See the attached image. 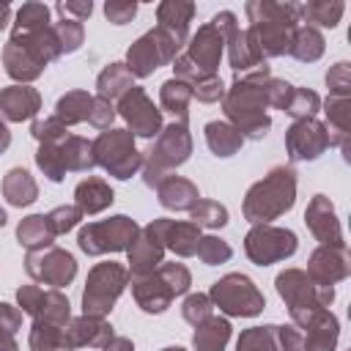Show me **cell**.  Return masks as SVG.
Wrapping results in <instances>:
<instances>
[{"instance_id":"obj_1","label":"cell","mask_w":351,"mask_h":351,"mask_svg":"<svg viewBox=\"0 0 351 351\" xmlns=\"http://www.w3.org/2000/svg\"><path fill=\"white\" fill-rule=\"evenodd\" d=\"M266 80H269V66L261 69V71H252V74H244L233 82V88L222 96V107H225V115L233 121V126L239 129L241 137H250V140H261L271 121L266 115Z\"/></svg>"},{"instance_id":"obj_2","label":"cell","mask_w":351,"mask_h":351,"mask_svg":"<svg viewBox=\"0 0 351 351\" xmlns=\"http://www.w3.org/2000/svg\"><path fill=\"white\" fill-rule=\"evenodd\" d=\"M60 44L55 38L52 25L30 30V33H11L8 44L3 47V66L8 77L19 82H30L44 74L47 63L60 58Z\"/></svg>"},{"instance_id":"obj_3","label":"cell","mask_w":351,"mask_h":351,"mask_svg":"<svg viewBox=\"0 0 351 351\" xmlns=\"http://www.w3.org/2000/svg\"><path fill=\"white\" fill-rule=\"evenodd\" d=\"M293 197H296V173L285 165L271 167L269 176H263L258 184L250 186L244 197V217L255 225H269L293 206Z\"/></svg>"},{"instance_id":"obj_4","label":"cell","mask_w":351,"mask_h":351,"mask_svg":"<svg viewBox=\"0 0 351 351\" xmlns=\"http://www.w3.org/2000/svg\"><path fill=\"white\" fill-rule=\"evenodd\" d=\"M192 154V134L186 123L173 121L156 134V143L148 151V159H143V178L148 186H156L165 176H170L173 167L184 165Z\"/></svg>"},{"instance_id":"obj_5","label":"cell","mask_w":351,"mask_h":351,"mask_svg":"<svg viewBox=\"0 0 351 351\" xmlns=\"http://www.w3.org/2000/svg\"><path fill=\"white\" fill-rule=\"evenodd\" d=\"M239 30L236 25V14L233 11H219L217 16H211V22H206L203 27H197V33L192 36V41L186 44V58L203 71V74H217L219 58L225 44L230 41V36Z\"/></svg>"},{"instance_id":"obj_6","label":"cell","mask_w":351,"mask_h":351,"mask_svg":"<svg viewBox=\"0 0 351 351\" xmlns=\"http://www.w3.org/2000/svg\"><path fill=\"white\" fill-rule=\"evenodd\" d=\"M129 282V269L115 263V261H104L96 263L85 280V291H82V310L85 315H107L112 310V304L118 302V296L123 293Z\"/></svg>"},{"instance_id":"obj_7","label":"cell","mask_w":351,"mask_h":351,"mask_svg":"<svg viewBox=\"0 0 351 351\" xmlns=\"http://www.w3.org/2000/svg\"><path fill=\"white\" fill-rule=\"evenodd\" d=\"M93 159L115 178H132L143 167V156L129 129H104L93 140Z\"/></svg>"},{"instance_id":"obj_8","label":"cell","mask_w":351,"mask_h":351,"mask_svg":"<svg viewBox=\"0 0 351 351\" xmlns=\"http://www.w3.org/2000/svg\"><path fill=\"white\" fill-rule=\"evenodd\" d=\"M274 282H277V293L288 302V310H291L293 321L313 313V310L326 307L335 299L332 285H318L315 280L307 277V271H299V269L280 271Z\"/></svg>"},{"instance_id":"obj_9","label":"cell","mask_w":351,"mask_h":351,"mask_svg":"<svg viewBox=\"0 0 351 351\" xmlns=\"http://www.w3.org/2000/svg\"><path fill=\"white\" fill-rule=\"evenodd\" d=\"M208 299L214 302V307H219L228 315H241V318H252L266 307L263 293L255 288V282L247 274H225L222 280H217L211 285Z\"/></svg>"},{"instance_id":"obj_10","label":"cell","mask_w":351,"mask_h":351,"mask_svg":"<svg viewBox=\"0 0 351 351\" xmlns=\"http://www.w3.org/2000/svg\"><path fill=\"white\" fill-rule=\"evenodd\" d=\"M137 222L118 214V217H110V219H99V222H88L80 236H77V244L82 252L88 255H104V252H121V250H129V244L134 241L137 236Z\"/></svg>"},{"instance_id":"obj_11","label":"cell","mask_w":351,"mask_h":351,"mask_svg":"<svg viewBox=\"0 0 351 351\" xmlns=\"http://www.w3.org/2000/svg\"><path fill=\"white\" fill-rule=\"evenodd\" d=\"M176 52H178V44L176 38L162 30V27H154L148 33H143L126 52V69L132 71V77H148L154 74L159 66L176 60Z\"/></svg>"},{"instance_id":"obj_12","label":"cell","mask_w":351,"mask_h":351,"mask_svg":"<svg viewBox=\"0 0 351 351\" xmlns=\"http://www.w3.org/2000/svg\"><path fill=\"white\" fill-rule=\"evenodd\" d=\"M244 252L258 266L285 261L296 252V233L277 225H255L244 239Z\"/></svg>"},{"instance_id":"obj_13","label":"cell","mask_w":351,"mask_h":351,"mask_svg":"<svg viewBox=\"0 0 351 351\" xmlns=\"http://www.w3.org/2000/svg\"><path fill=\"white\" fill-rule=\"evenodd\" d=\"M25 269L36 282L60 288V285H69L74 280L77 261H74L71 252H66L55 244H47V247H38V250H27Z\"/></svg>"},{"instance_id":"obj_14","label":"cell","mask_w":351,"mask_h":351,"mask_svg":"<svg viewBox=\"0 0 351 351\" xmlns=\"http://www.w3.org/2000/svg\"><path fill=\"white\" fill-rule=\"evenodd\" d=\"M16 302H19L22 313L33 315V321H44V324H55V326H66L71 321V304L58 288H41V285L30 282L16 291Z\"/></svg>"},{"instance_id":"obj_15","label":"cell","mask_w":351,"mask_h":351,"mask_svg":"<svg viewBox=\"0 0 351 351\" xmlns=\"http://www.w3.org/2000/svg\"><path fill=\"white\" fill-rule=\"evenodd\" d=\"M118 112L137 137H156L162 132V110L148 99L143 88L126 90L118 101Z\"/></svg>"},{"instance_id":"obj_16","label":"cell","mask_w":351,"mask_h":351,"mask_svg":"<svg viewBox=\"0 0 351 351\" xmlns=\"http://www.w3.org/2000/svg\"><path fill=\"white\" fill-rule=\"evenodd\" d=\"M332 145L329 140V132L324 123H318L315 118H302L296 121L288 134H285V148H288V156L293 162H307V159H318L326 148Z\"/></svg>"},{"instance_id":"obj_17","label":"cell","mask_w":351,"mask_h":351,"mask_svg":"<svg viewBox=\"0 0 351 351\" xmlns=\"http://www.w3.org/2000/svg\"><path fill=\"white\" fill-rule=\"evenodd\" d=\"M126 252H129L132 277H143V274L156 271V266L162 263V255H165V244H162V239L156 233V225L151 222V225L140 228Z\"/></svg>"},{"instance_id":"obj_18","label":"cell","mask_w":351,"mask_h":351,"mask_svg":"<svg viewBox=\"0 0 351 351\" xmlns=\"http://www.w3.org/2000/svg\"><path fill=\"white\" fill-rule=\"evenodd\" d=\"M304 222L310 228V233L324 244V247H346L343 244V233H340V222L335 217V208L329 203L326 195H315L304 211Z\"/></svg>"},{"instance_id":"obj_19","label":"cell","mask_w":351,"mask_h":351,"mask_svg":"<svg viewBox=\"0 0 351 351\" xmlns=\"http://www.w3.org/2000/svg\"><path fill=\"white\" fill-rule=\"evenodd\" d=\"M110 337H112V326H110L101 315H80V318L69 321V324H66V329H63L66 351L85 348V346L101 348Z\"/></svg>"},{"instance_id":"obj_20","label":"cell","mask_w":351,"mask_h":351,"mask_svg":"<svg viewBox=\"0 0 351 351\" xmlns=\"http://www.w3.org/2000/svg\"><path fill=\"white\" fill-rule=\"evenodd\" d=\"M296 324L307 332L302 337L304 340V351H332L335 348V343H337V318L326 307L296 318Z\"/></svg>"},{"instance_id":"obj_21","label":"cell","mask_w":351,"mask_h":351,"mask_svg":"<svg viewBox=\"0 0 351 351\" xmlns=\"http://www.w3.org/2000/svg\"><path fill=\"white\" fill-rule=\"evenodd\" d=\"M228 58H230V69L236 71V77L252 74L266 69V58L261 55V47L252 36V30H236L228 41Z\"/></svg>"},{"instance_id":"obj_22","label":"cell","mask_w":351,"mask_h":351,"mask_svg":"<svg viewBox=\"0 0 351 351\" xmlns=\"http://www.w3.org/2000/svg\"><path fill=\"white\" fill-rule=\"evenodd\" d=\"M307 271H310V280H315L318 285H332V282L348 277V255H346V247H324L321 244L310 255Z\"/></svg>"},{"instance_id":"obj_23","label":"cell","mask_w":351,"mask_h":351,"mask_svg":"<svg viewBox=\"0 0 351 351\" xmlns=\"http://www.w3.org/2000/svg\"><path fill=\"white\" fill-rule=\"evenodd\" d=\"M41 110V96L30 85H8L0 90V115L5 121H30Z\"/></svg>"},{"instance_id":"obj_24","label":"cell","mask_w":351,"mask_h":351,"mask_svg":"<svg viewBox=\"0 0 351 351\" xmlns=\"http://www.w3.org/2000/svg\"><path fill=\"white\" fill-rule=\"evenodd\" d=\"M154 225H156V233L167 250H173L181 258L195 255L197 241H200V228L195 222H176V219L162 217V219H154Z\"/></svg>"},{"instance_id":"obj_25","label":"cell","mask_w":351,"mask_h":351,"mask_svg":"<svg viewBox=\"0 0 351 351\" xmlns=\"http://www.w3.org/2000/svg\"><path fill=\"white\" fill-rule=\"evenodd\" d=\"M132 293H134V302L140 304V310H145V313H162L176 299L173 291L167 288V282L159 277V271L132 277Z\"/></svg>"},{"instance_id":"obj_26","label":"cell","mask_w":351,"mask_h":351,"mask_svg":"<svg viewBox=\"0 0 351 351\" xmlns=\"http://www.w3.org/2000/svg\"><path fill=\"white\" fill-rule=\"evenodd\" d=\"M154 189L159 195V203L170 211H189L200 197L197 186L184 176H165Z\"/></svg>"},{"instance_id":"obj_27","label":"cell","mask_w":351,"mask_h":351,"mask_svg":"<svg viewBox=\"0 0 351 351\" xmlns=\"http://www.w3.org/2000/svg\"><path fill=\"white\" fill-rule=\"evenodd\" d=\"M192 14H195V3H184V0H165V3H159V8H156L159 27L167 30V33L176 38L178 47L186 41Z\"/></svg>"},{"instance_id":"obj_28","label":"cell","mask_w":351,"mask_h":351,"mask_svg":"<svg viewBox=\"0 0 351 351\" xmlns=\"http://www.w3.org/2000/svg\"><path fill=\"white\" fill-rule=\"evenodd\" d=\"M112 200H115V195H112L110 184L101 181V178H96V176L82 178V181L77 184V189H74V206L82 211V217H85V214L93 217V214L104 211Z\"/></svg>"},{"instance_id":"obj_29","label":"cell","mask_w":351,"mask_h":351,"mask_svg":"<svg viewBox=\"0 0 351 351\" xmlns=\"http://www.w3.org/2000/svg\"><path fill=\"white\" fill-rule=\"evenodd\" d=\"M250 22H280L288 27L299 25V5L296 3H271V0H252L247 3Z\"/></svg>"},{"instance_id":"obj_30","label":"cell","mask_w":351,"mask_h":351,"mask_svg":"<svg viewBox=\"0 0 351 351\" xmlns=\"http://www.w3.org/2000/svg\"><path fill=\"white\" fill-rule=\"evenodd\" d=\"M3 197L11 206H30L38 197V186L25 167H11L3 178Z\"/></svg>"},{"instance_id":"obj_31","label":"cell","mask_w":351,"mask_h":351,"mask_svg":"<svg viewBox=\"0 0 351 351\" xmlns=\"http://www.w3.org/2000/svg\"><path fill=\"white\" fill-rule=\"evenodd\" d=\"M230 340V324L219 315H211L208 321L197 324L195 326V335H192V346L195 351H222Z\"/></svg>"},{"instance_id":"obj_32","label":"cell","mask_w":351,"mask_h":351,"mask_svg":"<svg viewBox=\"0 0 351 351\" xmlns=\"http://www.w3.org/2000/svg\"><path fill=\"white\" fill-rule=\"evenodd\" d=\"M90 107H93V96L88 90H69L58 99L55 104V118L63 121L66 126H74V123H82L88 121L90 115Z\"/></svg>"},{"instance_id":"obj_33","label":"cell","mask_w":351,"mask_h":351,"mask_svg":"<svg viewBox=\"0 0 351 351\" xmlns=\"http://www.w3.org/2000/svg\"><path fill=\"white\" fill-rule=\"evenodd\" d=\"M206 143H208V148L217 156H233L241 148L244 137L239 134V129L233 123H228V121H211V123H206Z\"/></svg>"},{"instance_id":"obj_34","label":"cell","mask_w":351,"mask_h":351,"mask_svg":"<svg viewBox=\"0 0 351 351\" xmlns=\"http://www.w3.org/2000/svg\"><path fill=\"white\" fill-rule=\"evenodd\" d=\"M288 52L296 58V60H304V63H313L324 55V36L304 25V27H296L291 33V44H288Z\"/></svg>"},{"instance_id":"obj_35","label":"cell","mask_w":351,"mask_h":351,"mask_svg":"<svg viewBox=\"0 0 351 351\" xmlns=\"http://www.w3.org/2000/svg\"><path fill=\"white\" fill-rule=\"evenodd\" d=\"M96 88H99V96L112 101V99H121L126 90H132V71L126 69V63H110L99 80H96Z\"/></svg>"},{"instance_id":"obj_36","label":"cell","mask_w":351,"mask_h":351,"mask_svg":"<svg viewBox=\"0 0 351 351\" xmlns=\"http://www.w3.org/2000/svg\"><path fill=\"white\" fill-rule=\"evenodd\" d=\"M16 239H19V244L27 247V250H38V247L52 244L55 233H52V228H49L47 214L25 217V219L19 222V228H16Z\"/></svg>"},{"instance_id":"obj_37","label":"cell","mask_w":351,"mask_h":351,"mask_svg":"<svg viewBox=\"0 0 351 351\" xmlns=\"http://www.w3.org/2000/svg\"><path fill=\"white\" fill-rule=\"evenodd\" d=\"M159 101L167 112H173L181 123H186V115H189V101H192V90L186 82L181 80H167L162 88H159Z\"/></svg>"},{"instance_id":"obj_38","label":"cell","mask_w":351,"mask_h":351,"mask_svg":"<svg viewBox=\"0 0 351 351\" xmlns=\"http://www.w3.org/2000/svg\"><path fill=\"white\" fill-rule=\"evenodd\" d=\"M60 151H63L66 170H71V173H85V170H90L96 165V159H93V143H88L85 137L69 134L60 143Z\"/></svg>"},{"instance_id":"obj_39","label":"cell","mask_w":351,"mask_h":351,"mask_svg":"<svg viewBox=\"0 0 351 351\" xmlns=\"http://www.w3.org/2000/svg\"><path fill=\"white\" fill-rule=\"evenodd\" d=\"M343 3L340 0H310V3H304V5H299V16H304L307 22H310V27L313 25H321V27H335L337 22H340V16H343Z\"/></svg>"},{"instance_id":"obj_40","label":"cell","mask_w":351,"mask_h":351,"mask_svg":"<svg viewBox=\"0 0 351 351\" xmlns=\"http://www.w3.org/2000/svg\"><path fill=\"white\" fill-rule=\"evenodd\" d=\"M63 329L66 326L33 321V329H30V351H66Z\"/></svg>"},{"instance_id":"obj_41","label":"cell","mask_w":351,"mask_h":351,"mask_svg":"<svg viewBox=\"0 0 351 351\" xmlns=\"http://www.w3.org/2000/svg\"><path fill=\"white\" fill-rule=\"evenodd\" d=\"M60 143H41L38 151H36V165L44 170V176L49 181H63V176H66V162H63Z\"/></svg>"},{"instance_id":"obj_42","label":"cell","mask_w":351,"mask_h":351,"mask_svg":"<svg viewBox=\"0 0 351 351\" xmlns=\"http://www.w3.org/2000/svg\"><path fill=\"white\" fill-rule=\"evenodd\" d=\"M236 351H280L277 348V326H252L241 332Z\"/></svg>"},{"instance_id":"obj_43","label":"cell","mask_w":351,"mask_h":351,"mask_svg":"<svg viewBox=\"0 0 351 351\" xmlns=\"http://www.w3.org/2000/svg\"><path fill=\"white\" fill-rule=\"evenodd\" d=\"M47 25H52L49 22V5H44V3H25L16 11V22H14L11 33H30V30H38V27H47Z\"/></svg>"},{"instance_id":"obj_44","label":"cell","mask_w":351,"mask_h":351,"mask_svg":"<svg viewBox=\"0 0 351 351\" xmlns=\"http://www.w3.org/2000/svg\"><path fill=\"white\" fill-rule=\"evenodd\" d=\"M189 217L197 228H222L228 222V208L219 206L217 200H197L189 208Z\"/></svg>"},{"instance_id":"obj_45","label":"cell","mask_w":351,"mask_h":351,"mask_svg":"<svg viewBox=\"0 0 351 351\" xmlns=\"http://www.w3.org/2000/svg\"><path fill=\"white\" fill-rule=\"evenodd\" d=\"M52 30H55V38H58V44H60V52H77V49L82 47V41H85L82 22H77V19L63 16V19H58V22L52 25Z\"/></svg>"},{"instance_id":"obj_46","label":"cell","mask_w":351,"mask_h":351,"mask_svg":"<svg viewBox=\"0 0 351 351\" xmlns=\"http://www.w3.org/2000/svg\"><path fill=\"white\" fill-rule=\"evenodd\" d=\"M195 255H197L203 263H208V266H217V263H225V261H230L233 250H230V244H228V241H222V239H217V236H200Z\"/></svg>"},{"instance_id":"obj_47","label":"cell","mask_w":351,"mask_h":351,"mask_svg":"<svg viewBox=\"0 0 351 351\" xmlns=\"http://www.w3.org/2000/svg\"><path fill=\"white\" fill-rule=\"evenodd\" d=\"M318 104H321V99H318L313 90H307V88H293L285 112L293 115L296 121H302V118H313L315 110H318Z\"/></svg>"},{"instance_id":"obj_48","label":"cell","mask_w":351,"mask_h":351,"mask_svg":"<svg viewBox=\"0 0 351 351\" xmlns=\"http://www.w3.org/2000/svg\"><path fill=\"white\" fill-rule=\"evenodd\" d=\"M189 90H192V96H197L206 104H214V101H219L225 96V85H222V80L217 74H200L197 80L189 82Z\"/></svg>"},{"instance_id":"obj_49","label":"cell","mask_w":351,"mask_h":351,"mask_svg":"<svg viewBox=\"0 0 351 351\" xmlns=\"http://www.w3.org/2000/svg\"><path fill=\"white\" fill-rule=\"evenodd\" d=\"M181 313L192 326H197V324H203V321H208L214 315V302L208 299V293H192V296L184 299Z\"/></svg>"},{"instance_id":"obj_50","label":"cell","mask_w":351,"mask_h":351,"mask_svg":"<svg viewBox=\"0 0 351 351\" xmlns=\"http://www.w3.org/2000/svg\"><path fill=\"white\" fill-rule=\"evenodd\" d=\"M30 134L38 140V143H60L66 140V123L58 121L55 115H47V118H36L33 126H30Z\"/></svg>"},{"instance_id":"obj_51","label":"cell","mask_w":351,"mask_h":351,"mask_svg":"<svg viewBox=\"0 0 351 351\" xmlns=\"http://www.w3.org/2000/svg\"><path fill=\"white\" fill-rule=\"evenodd\" d=\"M156 271H159V277L167 282V288L173 291V296H178V293H184L186 288H189V282H192V277H189V269L184 266V263H159L156 266Z\"/></svg>"},{"instance_id":"obj_52","label":"cell","mask_w":351,"mask_h":351,"mask_svg":"<svg viewBox=\"0 0 351 351\" xmlns=\"http://www.w3.org/2000/svg\"><path fill=\"white\" fill-rule=\"evenodd\" d=\"M47 219H49L52 233L60 236V233H69L71 228H77V222L82 219V211L77 206H58V208H52L47 214Z\"/></svg>"},{"instance_id":"obj_53","label":"cell","mask_w":351,"mask_h":351,"mask_svg":"<svg viewBox=\"0 0 351 351\" xmlns=\"http://www.w3.org/2000/svg\"><path fill=\"white\" fill-rule=\"evenodd\" d=\"M134 14H137V3L134 0H107L104 3V16L112 25H126V22H132Z\"/></svg>"},{"instance_id":"obj_54","label":"cell","mask_w":351,"mask_h":351,"mask_svg":"<svg viewBox=\"0 0 351 351\" xmlns=\"http://www.w3.org/2000/svg\"><path fill=\"white\" fill-rule=\"evenodd\" d=\"M326 85H329L332 96H348V88H351V71H348V63H335L332 71L326 74Z\"/></svg>"},{"instance_id":"obj_55","label":"cell","mask_w":351,"mask_h":351,"mask_svg":"<svg viewBox=\"0 0 351 351\" xmlns=\"http://www.w3.org/2000/svg\"><path fill=\"white\" fill-rule=\"evenodd\" d=\"M112 118H115V107H112V101H107V99H101V96H93V107H90L88 121H90L96 129H110Z\"/></svg>"},{"instance_id":"obj_56","label":"cell","mask_w":351,"mask_h":351,"mask_svg":"<svg viewBox=\"0 0 351 351\" xmlns=\"http://www.w3.org/2000/svg\"><path fill=\"white\" fill-rule=\"evenodd\" d=\"M55 11H58L60 16H69V19L82 22V19H88V16H90L93 3H90V0H69V3H58V5H55Z\"/></svg>"},{"instance_id":"obj_57","label":"cell","mask_w":351,"mask_h":351,"mask_svg":"<svg viewBox=\"0 0 351 351\" xmlns=\"http://www.w3.org/2000/svg\"><path fill=\"white\" fill-rule=\"evenodd\" d=\"M19 326H22V313L16 307H11L8 302H0V335L14 337Z\"/></svg>"},{"instance_id":"obj_58","label":"cell","mask_w":351,"mask_h":351,"mask_svg":"<svg viewBox=\"0 0 351 351\" xmlns=\"http://www.w3.org/2000/svg\"><path fill=\"white\" fill-rule=\"evenodd\" d=\"M101 351H134V346H132V340L129 337H110L104 346H101Z\"/></svg>"},{"instance_id":"obj_59","label":"cell","mask_w":351,"mask_h":351,"mask_svg":"<svg viewBox=\"0 0 351 351\" xmlns=\"http://www.w3.org/2000/svg\"><path fill=\"white\" fill-rule=\"evenodd\" d=\"M8 145H11V132H8V126L0 121V154H3Z\"/></svg>"},{"instance_id":"obj_60","label":"cell","mask_w":351,"mask_h":351,"mask_svg":"<svg viewBox=\"0 0 351 351\" xmlns=\"http://www.w3.org/2000/svg\"><path fill=\"white\" fill-rule=\"evenodd\" d=\"M0 351H19V346H16V340H14V337L0 335Z\"/></svg>"},{"instance_id":"obj_61","label":"cell","mask_w":351,"mask_h":351,"mask_svg":"<svg viewBox=\"0 0 351 351\" xmlns=\"http://www.w3.org/2000/svg\"><path fill=\"white\" fill-rule=\"evenodd\" d=\"M8 19H11V5L8 3H0V30L8 25Z\"/></svg>"},{"instance_id":"obj_62","label":"cell","mask_w":351,"mask_h":351,"mask_svg":"<svg viewBox=\"0 0 351 351\" xmlns=\"http://www.w3.org/2000/svg\"><path fill=\"white\" fill-rule=\"evenodd\" d=\"M5 219H8V217H5V211H3V208H0V228H3V225H5Z\"/></svg>"},{"instance_id":"obj_63","label":"cell","mask_w":351,"mask_h":351,"mask_svg":"<svg viewBox=\"0 0 351 351\" xmlns=\"http://www.w3.org/2000/svg\"><path fill=\"white\" fill-rule=\"evenodd\" d=\"M162 351H184L181 346H167V348H162Z\"/></svg>"}]
</instances>
